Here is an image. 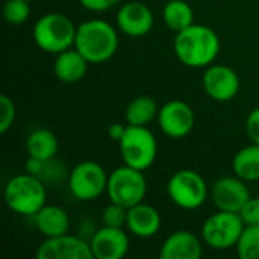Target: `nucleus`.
Returning <instances> with one entry per match:
<instances>
[{
    "label": "nucleus",
    "mask_w": 259,
    "mask_h": 259,
    "mask_svg": "<svg viewBox=\"0 0 259 259\" xmlns=\"http://www.w3.org/2000/svg\"><path fill=\"white\" fill-rule=\"evenodd\" d=\"M58 150H59L58 137L46 127L32 131L26 140V152L27 156L30 158L39 161H50L55 159Z\"/></svg>",
    "instance_id": "aec40b11"
},
{
    "label": "nucleus",
    "mask_w": 259,
    "mask_h": 259,
    "mask_svg": "<svg viewBox=\"0 0 259 259\" xmlns=\"http://www.w3.org/2000/svg\"><path fill=\"white\" fill-rule=\"evenodd\" d=\"M82 8L91 12H106L117 6L121 0H77Z\"/></svg>",
    "instance_id": "c756f323"
},
{
    "label": "nucleus",
    "mask_w": 259,
    "mask_h": 259,
    "mask_svg": "<svg viewBox=\"0 0 259 259\" xmlns=\"http://www.w3.org/2000/svg\"><path fill=\"white\" fill-rule=\"evenodd\" d=\"M156 120L165 137L171 140H181L190 135L194 129L196 114L187 102L170 100L159 108Z\"/></svg>",
    "instance_id": "9b49d317"
},
{
    "label": "nucleus",
    "mask_w": 259,
    "mask_h": 259,
    "mask_svg": "<svg viewBox=\"0 0 259 259\" xmlns=\"http://www.w3.org/2000/svg\"><path fill=\"white\" fill-rule=\"evenodd\" d=\"M77 26L61 12H47L41 15L32 29V38L38 49L46 53L58 55L74 47Z\"/></svg>",
    "instance_id": "20e7f679"
},
{
    "label": "nucleus",
    "mask_w": 259,
    "mask_h": 259,
    "mask_svg": "<svg viewBox=\"0 0 259 259\" xmlns=\"http://www.w3.org/2000/svg\"><path fill=\"white\" fill-rule=\"evenodd\" d=\"M33 223L38 232L44 238L50 237H58L68 234L70 231V215L68 212L59 206V205H44L35 215H33Z\"/></svg>",
    "instance_id": "a211bd4d"
},
{
    "label": "nucleus",
    "mask_w": 259,
    "mask_h": 259,
    "mask_svg": "<svg viewBox=\"0 0 259 259\" xmlns=\"http://www.w3.org/2000/svg\"><path fill=\"white\" fill-rule=\"evenodd\" d=\"M147 194V179L144 171L131 165H120L109 173L106 196L109 202L131 208L144 202Z\"/></svg>",
    "instance_id": "0eeeda50"
},
{
    "label": "nucleus",
    "mask_w": 259,
    "mask_h": 259,
    "mask_svg": "<svg viewBox=\"0 0 259 259\" xmlns=\"http://www.w3.org/2000/svg\"><path fill=\"white\" fill-rule=\"evenodd\" d=\"M159 108L155 99L149 96H138L129 102L124 112L126 124L147 126L158 117Z\"/></svg>",
    "instance_id": "5701e85b"
},
{
    "label": "nucleus",
    "mask_w": 259,
    "mask_h": 259,
    "mask_svg": "<svg viewBox=\"0 0 259 259\" xmlns=\"http://www.w3.org/2000/svg\"><path fill=\"white\" fill-rule=\"evenodd\" d=\"M246 225L238 212L219 211L209 215L200 229L203 243L212 250L235 249Z\"/></svg>",
    "instance_id": "6e6552de"
},
{
    "label": "nucleus",
    "mask_w": 259,
    "mask_h": 259,
    "mask_svg": "<svg viewBox=\"0 0 259 259\" xmlns=\"http://www.w3.org/2000/svg\"><path fill=\"white\" fill-rule=\"evenodd\" d=\"M120 30L102 18H91L77 26L74 49L90 62L103 64L112 59L120 46Z\"/></svg>",
    "instance_id": "f03ea898"
},
{
    "label": "nucleus",
    "mask_w": 259,
    "mask_h": 259,
    "mask_svg": "<svg viewBox=\"0 0 259 259\" xmlns=\"http://www.w3.org/2000/svg\"><path fill=\"white\" fill-rule=\"evenodd\" d=\"M246 134L250 143L259 144V108H255L249 112L246 118Z\"/></svg>",
    "instance_id": "c85d7f7f"
},
{
    "label": "nucleus",
    "mask_w": 259,
    "mask_h": 259,
    "mask_svg": "<svg viewBox=\"0 0 259 259\" xmlns=\"http://www.w3.org/2000/svg\"><path fill=\"white\" fill-rule=\"evenodd\" d=\"M203 240L191 231L179 229L170 234L161 244V259H199L203 255Z\"/></svg>",
    "instance_id": "dca6fc26"
},
{
    "label": "nucleus",
    "mask_w": 259,
    "mask_h": 259,
    "mask_svg": "<svg viewBox=\"0 0 259 259\" xmlns=\"http://www.w3.org/2000/svg\"><path fill=\"white\" fill-rule=\"evenodd\" d=\"M30 17L29 0H6L3 6V18L11 26H20Z\"/></svg>",
    "instance_id": "393cba45"
},
{
    "label": "nucleus",
    "mask_w": 259,
    "mask_h": 259,
    "mask_svg": "<svg viewBox=\"0 0 259 259\" xmlns=\"http://www.w3.org/2000/svg\"><path fill=\"white\" fill-rule=\"evenodd\" d=\"M117 29L131 38H141L152 32L155 26L153 11L140 0L123 3L115 15Z\"/></svg>",
    "instance_id": "ddd939ff"
},
{
    "label": "nucleus",
    "mask_w": 259,
    "mask_h": 259,
    "mask_svg": "<svg viewBox=\"0 0 259 259\" xmlns=\"http://www.w3.org/2000/svg\"><path fill=\"white\" fill-rule=\"evenodd\" d=\"M88 65L90 62L74 47H71L56 55L53 62V73L55 77L62 83H76L85 77Z\"/></svg>",
    "instance_id": "6ab92c4d"
},
{
    "label": "nucleus",
    "mask_w": 259,
    "mask_h": 259,
    "mask_svg": "<svg viewBox=\"0 0 259 259\" xmlns=\"http://www.w3.org/2000/svg\"><path fill=\"white\" fill-rule=\"evenodd\" d=\"M127 208L111 202L102 211V225L111 228H126Z\"/></svg>",
    "instance_id": "a878e982"
},
{
    "label": "nucleus",
    "mask_w": 259,
    "mask_h": 259,
    "mask_svg": "<svg viewBox=\"0 0 259 259\" xmlns=\"http://www.w3.org/2000/svg\"><path fill=\"white\" fill-rule=\"evenodd\" d=\"M235 250L241 259H259V225L244 228Z\"/></svg>",
    "instance_id": "b1692460"
},
{
    "label": "nucleus",
    "mask_w": 259,
    "mask_h": 259,
    "mask_svg": "<svg viewBox=\"0 0 259 259\" xmlns=\"http://www.w3.org/2000/svg\"><path fill=\"white\" fill-rule=\"evenodd\" d=\"M162 226V219L159 211L149 203H138L127 209L126 229L135 238L147 240L153 238Z\"/></svg>",
    "instance_id": "f3484780"
},
{
    "label": "nucleus",
    "mask_w": 259,
    "mask_h": 259,
    "mask_svg": "<svg viewBox=\"0 0 259 259\" xmlns=\"http://www.w3.org/2000/svg\"><path fill=\"white\" fill-rule=\"evenodd\" d=\"M118 147L123 164L141 171L149 170L158 158V140L147 126L127 124Z\"/></svg>",
    "instance_id": "39448f33"
},
{
    "label": "nucleus",
    "mask_w": 259,
    "mask_h": 259,
    "mask_svg": "<svg viewBox=\"0 0 259 259\" xmlns=\"http://www.w3.org/2000/svg\"><path fill=\"white\" fill-rule=\"evenodd\" d=\"M202 88L205 94L215 102H231L240 93L241 79L229 65L214 62L203 71Z\"/></svg>",
    "instance_id": "9d476101"
},
{
    "label": "nucleus",
    "mask_w": 259,
    "mask_h": 259,
    "mask_svg": "<svg viewBox=\"0 0 259 259\" xmlns=\"http://www.w3.org/2000/svg\"><path fill=\"white\" fill-rule=\"evenodd\" d=\"M162 21L167 29L178 33L194 23V9L187 0H165Z\"/></svg>",
    "instance_id": "412c9836"
},
{
    "label": "nucleus",
    "mask_w": 259,
    "mask_h": 259,
    "mask_svg": "<svg viewBox=\"0 0 259 259\" xmlns=\"http://www.w3.org/2000/svg\"><path fill=\"white\" fill-rule=\"evenodd\" d=\"M3 197L14 214L33 217L47 203V187L39 178L26 171L12 176L6 182Z\"/></svg>",
    "instance_id": "7ed1b4c3"
},
{
    "label": "nucleus",
    "mask_w": 259,
    "mask_h": 259,
    "mask_svg": "<svg viewBox=\"0 0 259 259\" xmlns=\"http://www.w3.org/2000/svg\"><path fill=\"white\" fill-rule=\"evenodd\" d=\"M15 117H17V108L14 100L2 94L0 96V134L5 135L15 123Z\"/></svg>",
    "instance_id": "bb28decb"
},
{
    "label": "nucleus",
    "mask_w": 259,
    "mask_h": 259,
    "mask_svg": "<svg viewBox=\"0 0 259 259\" xmlns=\"http://www.w3.org/2000/svg\"><path fill=\"white\" fill-rule=\"evenodd\" d=\"M29 2H32V0H29Z\"/></svg>",
    "instance_id": "2f4dec72"
},
{
    "label": "nucleus",
    "mask_w": 259,
    "mask_h": 259,
    "mask_svg": "<svg viewBox=\"0 0 259 259\" xmlns=\"http://www.w3.org/2000/svg\"><path fill=\"white\" fill-rule=\"evenodd\" d=\"M93 256L96 259H121L131 249L129 232L124 228L103 226L96 229L90 238Z\"/></svg>",
    "instance_id": "2eb2a0df"
},
{
    "label": "nucleus",
    "mask_w": 259,
    "mask_h": 259,
    "mask_svg": "<svg viewBox=\"0 0 259 259\" xmlns=\"http://www.w3.org/2000/svg\"><path fill=\"white\" fill-rule=\"evenodd\" d=\"M126 127H127V124L124 126V124H121V123H112V124L108 127V135H109L112 140L120 141L121 137H123L124 132H126Z\"/></svg>",
    "instance_id": "7c9ffc66"
},
{
    "label": "nucleus",
    "mask_w": 259,
    "mask_h": 259,
    "mask_svg": "<svg viewBox=\"0 0 259 259\" xmlns=\"http://www.w3.org/2000/svg\"><path fill=\"white\" fill-rule=\"evenodd\" d=\"M209 197L219 211L240 212L252 196L247 182L234 175L217 179L209 188Z\"/></svg>",
    "instance_id": "4468645a"
},
{
    "label": "nucleus",
    "mask_w": 259,
    "mask_h": 259,
    "mask_svg": "<svg viewBox=\"0 0 259 259\" xmlns=\"http://www.w3.org/2000/svg\"><path fill=\"white\" fill-rule=\"evenodd\" d=\"M246 226L259 225V197H250L238 212Z\"/></svg>",
    "instance_id": "cd10ccee"
},
{
    "label": "nucleus",
    "mask_w": 259,
    "mask_h": 259,
    "mask_svg": "<svg viewBox=\"0 0 259 259\" xmlns=\"http://www.w3.org/2000/svg\"><path fill=\"white\" fill-rule=\"evenodd\" d=\"M167 196L178 208L196 211L205 205L209 196V187L199 171L182 168L170 176L167 182Z\"/></svg>",
    "instance_id": "423d86ee"
},
{
    "label": "nucleus",
    "mask_w": 259,
    "mask_h": 259,
    "mask_svg": "<svg viewBox=\"0 0 259 259\" xmlns=\"http://www.w3.org/2000/svg\"><path fill=\"white\" fill-rule=\"evenodd\" d=\"M234 175L243 181L258 182L259 181V144L250 143L249 146L240 149L232 159Z\"/></svg>",
    "instance_id": "4be33fe9"
},
{
    "label": "nucleus",
    "mask_w": 259,
    "mask_h": 259,
    "mask_svg": "<svg viewBox=\"0 0 259 259\" xmlns=\"http://www.w3.org/2000/svg\"><path fill=\"white\" fill-rule=\"evenodd\" d=\"M219 33L205 24L193 23L175 35L173 50L179 62L188 68H206L220 55Z\"/></svg>",
    "instance_id": "f257e3e1"
},
{
    "label": "nucleus",
    "mask_w": 259,
    "mask_h": 259,
    "mask_svg": "<svg viewBox=\"0 0 259 259\" xmlns=\"http://www.w3.org/2000/svg\"><path fill=\"white\" fill-rule=\"evenodd\" d=\"M35 256L38 259H94L90 240L79 234L44 238L38 246Z\"/></svg>",
    "instance_id": "f8f14e48"
},
{
    "label": "nucleus",
    "mask_w": 259,
    "mask_h": 259,
    "mask_svg": "<svg viewBox=\"0 0 259 259\" xmlns=\"http://www.w3.org/2000/svg\"><path fill=\"white\" fill-rule=\"evenodd\" d=\"M109 175L97 161L77 162L68 173L67 184L70 193L80 202H93L106 193Z\"/></svg>",
    "instance_id": "1a4fd4ad"
}]
</instances>
